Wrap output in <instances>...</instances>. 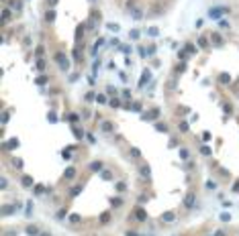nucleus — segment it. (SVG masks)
Segmentation results:
<instances>
[{
  "instance_id": "obj_1",
  "label": "nucleus",
  "mask_w": 239,
  "mask_h": 236,
  "mask_svg": "<svg viewBox=\"0 0 239 236\" xmlns=\"http://www.w3.org/2000/svg\"><path fill=\"white\" fill-rule=\"evenodd\" d=\"M229 12L227 6H215V8H209V19H215V20H221L223 14Z\"/></svg>"
},
{
  "instance_id": "obj_2",
  "label": "nucleus",
  "mask_w": 239,
  "mask_h": 236,
  "mask_svg": "<svg viewBox=\"0 0 239 236\" xmlns=\"http://www.w3.org/2000/svg\"><path fill=\"white\" fill-rule=\"evenodd\" d=\"M131 216H133V220H137V222H145V220H147V212H145L141 206H137Z\"/></svg>"
},
{
  "instance_id": "obj_3",
  "label": "nucleus",
  "mask_w": 239,
  "mask_h": 236,
  "mask_svg": "<svg viewBox=\"0 0 239 236\" xmlns=\"http://www.w3.org/2000/svg\"><path fill=\"white\" fill-rule=\"evenodd\" d=\"M16 210H19V206H16V204H4V206H2V218L12 216Z\"/></svg>"
},
{
  "instance_id": "obj_4",
  "label": "nucleus",
  "mask_w": 239,
  "mask_h": 236,
  "mask_svg": "<svg viewBox=\"0 0 239 236\" xmlns=\"http://www.w3.org/2000/svg\"><path fill=\"white\" fill-rule=\"evenodd\" d=\"M55 61H57V65H59L63 71H68V69H70V61H68V57H66L63 53H57V55H55Z\"/></svg>"
},
{
  "instance_id": "obj_5",
  "label": "nucleus",
  "mask_w": 239,
  "mask_h": 236,
  "mask_svg": "<svg viewBox=\"0 0 239 236\" xmlns=\"http://www.w3.org/2000/svg\"><path fill=\"white\" fill-rule=\"evenodd\" d=\"M184 208H186V210L196 208V196H194V193H186V197H184Z\"/></svg>"
},
{
  "instance_id": "obj_6",
  "label": "nucleus",
  "mask_w": 239,
  "mask_h": 236,
  "mask_svg": "<svg viewBox=\"0 0 239 236\" xmlns=\"http://www.w3.org/2000/svg\"><path fill=\"white\" fill-rule=\"evenodd\" d=\"M139 177H141V179H145V181H149V179H151V169H149V165H141V167H139Z\"/></svg>"
},
{
  "instance_id": "obj_7",
  "label": "nucleus",
  "mask_w": 239,
  "mask_h": 236,
  "mask_svg": "<svg viewBox=\"0 0 239 236\" xmlns=\"http://www.w3.org/2000/svg\"><path fill=\"white\" fill-rule=\"evenodd\" d=\"M162 222H166V224H172L174 222V220H176V212H172V210H168V212H164V214H162Z\"/></svg>"
},
{
  "instance_id": "obj_8",
  "label": "nucleus",
  "mask_w": 239,
  "mask_h": 236,
  "mask_svg": "<svg viewBox=\"0 0 239 236\" xmlns=\"http://www.w3.org/2000/svg\"><path fill=\"white\" fill-rule=\"evenodd\" d=\"M25 232H27V236H39V234H41V230H39L37 224H27Z\"/></svg>"
},
{
  "instance_id": "obj_9",
  "label": "nucleus",
  "mask_w": 239,
  "mask_h": 236,
  "mask_svg": "<svg viewBox=\"0 0 239 236\" xmlns=\"http://www.w3.org/2000/svg\"><path fill=\"white\" fill-rule=\"evenodd\" d=\"M88 169L92 171V173H100V171L104 169V163H102V161H92V163L88 165Z\"/></svg>"
},
{
  "instance_id": "obj_10",
  "label": "nucleus",
  "mask_w": 239,
  "mask_h": 236,
  "mask_svg": "<svg viewBox=\"0 0 239 236\" xmlns=\"http://www.w3.org/2000/svg\"><path fill=\"white\" fill-rule=\"evenodd\" d=\"M76 173H78V169L76 167H68L66 171H63V179H66V181H72V179L76 177Z\"/></svg>"
},
{
  "instance_id": "obj_11",
  "label": "nucleus",
  "mask_w": 239,
  "mask_h": 236,
  "mask_svg": "<svg viewBox=\"0 0 239 236\" xmlns=\"http://www.w3.org/2000/svg\"><path fill=\"white\" fill-rule=\"evenodd\" d=\"M21 185H23V187H33V185H35V179H33V177H31V175H23V179H21Z\"/></svg>"
},
{
  "instance_id": "obj_12",
  "label": "nucleus",
  "mask_w": 239,
  "mask_h": 236,
  "mask_svg": "<svg viewBox=\"0 0 239 236\" xmlns=\"http://www.w3.org/2000/svg\"><path fill=\"white\" fill-rule=\"evenodd\" d=\"M149 80H151V71H149V69H145L143 75L139 77V88H143V86H145V84H147Z\"/></svg>"
},
{
  "instance_id": "obj_13",
  "label": "nucleus",
  "mask_w": 239,
  "mask_h": 236,
  "mask_svg": "<svg viewBox=\"0 0 239 236\" xmlns=\"http://www.w3.org/2000/svg\"><path fill=\"white\" fill-rule=\"evenodd\" d=\"M157 114H159V110L153 108L151 112H147V114H141V120H153V118H157Z\"/></svg>"
},
{
  "instance_id": "obj_14",
  "label": "nucleus",
  "mask_w": 239,
  "mask_h": 236,
  "mask_svg": "<svg viewBox=\"0 0 239 236\" xmlns=\"http://www.w3.org/2000/svg\"><path fill=\"white\" fill-rule=\"evenodd\" d=\"M217 187H219V185H217L215 179H206V181H205V189H206V191H217Z\"/></svg>"
},
{
  "instance_id": "obj_15",
  "label": "nucleus",
  "mask_w": 239,
  "mask_h": 236,
  "mask_svg": "<svg viewBox=\"0 0 239 236\" xmlns=\"http://www.w3.org/2000/svg\"><path fill=\"white\" fill-rule=\"evenodd\" d=\"M123 206V197L121 196H112L110 197V208H121Z\"/></svg>"
},
{
  "instance_id": "obj_16",
  "label": "nucleus",
  "mask_w": 239,
  "mask_h": 236,
  "mask_svg": "<svg viewBox=\"0 0 239 236\" xmlns=\"http://www.w3.org/2000/svg\"><path fill=\"white\" fill-rule=\"evenodd\" d=\"M112 171H109V169H102V171H100V179H102V181H112Z\"/></svg>"
},
{
  "instance_id": "obj_17",
  "label": "nucleus",
  "mask_w": 239,
  "mask_h": 236,
  "mask_svg": "<svg viewBox=\"0 0 239 236\" xmlns=\"http://www.w3.org/2000/svg\"><path fill=\"white\" fill-rule=\"evenodd\" d=\"M82 189H84V185H80V183H78V185H74V187L70 189V197L80 196V193H82Z\"/></svg>"
},
{
  "instance_id": "obj_18",
  "label": "nucleus",
  "mask_w": 239,
  "mask_h": 236,
  "mask_svg": "<svg viewBox=\"0 0 239 236\" xmlns=\"http://www.w3.org/2000/svg\"><path fill=\"white\" fill-rule=\"evenodd\" d=\"M211 39H212V45H215V47H223V39H221V35L219 33H212Z\"/></svg>"
},
{
  "instance_id": "obj_19",
  "label": "nucleus",
  "mask_w": 239,
  "mask_h": 236,
  "mask_svg": "<svg viewBox=\"0 0 239 236\" xmlns=\"http://www.w3.org/2000/svg\"><path fill=\"white\" fill-rule=\"evenodd\" d=\"M19 147V139H10V141L4 145V151H12V149Z\"/></svg>"
},
{
  "instance_id": "obj_20",
  "label": "nucleus",
  "mask_w": 239,
  "mask_h": 236,
  "mask_svg": "<svg viewBox=\"0 0 239 236\" xmlns=\"http://www.w3.org/2000/svg\"><path fill=\"white\" fill-rule=\"evenodd\" d=\"M33 193H35V196H43V193H45V185L35 183V185H33Z\"/></svg>"
},
{
  "instance_id": "obj_21",
  "label": "nucleus",
  "mask_w": 239,
  "mask_h": 236,
  "mask_svg": "<svg viewBox=\"0 0 239 236\" xmlns=\"http://www.w3.org/2000/svg\"><path fill=\"white\" fill-rule=\"evenodd\" d=\"M115 189H116V193H123V191H127V183H125V181H116L115 183Z\"/></svg>"
},
{
  "instance_id": "obj_22",
  "label": "nucleus",
  "mask_w": 239,
  "mask_h": 236,
  "mask_svg": "<svg viewBox=\"0 0 239 236\" xmlns=\"http://www.w3.org/2000/svg\"><path fill=\"white\" fill-rule=\"evenodd\" d=\"M66 216H68V210L62 208V210H57V214H55V220H59V222H62V220H66Z\"/></svg>"
},
{
  "instance_id": "obj_23",
  "label": "nucleus",
  "mask_w": 239,
  "mask_h": 236,
  "mask_svg": "<svg viewBox=\"0 0 239 236\" xmlns=\"http://www.w3.org/2000/svg\"><path fill=\"white\" fill-rule=\"evenodd\" d=\"M219 220H221V222H231L233 216L229 214V212H221V214H219Z\"/></svg>"
},
{
  "instance_id": "obj_24",
  "label": "nucleus",
  "mask_w": 239,
  "mask_h": 236,
  "mask_svg": "<svg viewBox=\"0 0 239 236\" xmlns=\"http://www.w3.org/2000/svg\"><path fill=\"white\" fill-rule=\"evenodd\" d=\"M127 8H129V10H131V14H133V19H137V20L141 19V10H139V8L131 6V4H129V6H127Z\"/></svg>"
},
{
  "instance_id": "obj_25",
  "label": "nucleus",
  "mask_w": 239,
  "mask_h": 236,
  "mask_svg": "<svg viewBox=\"0 0 239 236\" xmlns=\"http://www.w3.org/2000/svg\"><path fill=\"white\" fill-rule=\"evenodd\" d=\"M178 155H180L182 161H188V159H190V151H188V149H180V153H178Z\"/></svg>"
},
{
  "instance_id": "obj_26",
  "label": "nucleus",
  "mask_w": 239,
  "mask_h": 236,
  "mask_svg": "<svg viewBox=\"0 0 239 236\" xmlns=\"http://www.w3.org/2000/svg\"><path fill=\"white\" fill-rule=\"evenodd\" d=\"M110 212H102V214H100V224H109L110 222Z\"/></svg>"
},
{
  "instance_id": "obj_27",
  "label": "nucleus",
  "mask_w": 239,
  "mask_h": 236,
  "mask_svg": "<svg viewBox=\"0 0 239 236\" xmlns=\"http://www.w3.org/2000/svg\"><path fill=\"white\" fill-rule=\"evenodd\" d=\"M200 155L211 157V155H212V149H211V147H206V145H202V147H200Z\"/></svg>"
},
{
  "instance_id": "obj_28",
  "label": "nucleus",
  "mask_w": 239,
  "mask_h": 236,
  "mask_svg": "<svg viewBox=\"0 0 239 236\" xmlns=\"http://www.w3.org/2000/svg\"><path fill=\"white\" fill-rule=\"evenodd\" d=\"M219 81H221V84H229V81H231V75L229 74H221L219 75Z\"/></svg>"
},
{
  "instance_id": "obj_29",
  "label": "nucleus",
  "mask_w": 239,
  "mask_h": 236,
  "mask_svg": "<svg viewBox=\"0 0 239 236\" xmlns=\"http://www.w3.org/2000/svg\"><path fill=\"white\" fill-rule=\"evenodd\" d=\"M68 220H70L72 224H78L80 220H82V218H80V214H76V212H74V214H70V218H68Z\"/></svg>"
},
{
  "instance_id": "obj_30",
  "label": "nucleus",
  "mask_w": 239,
  "mask_h": 236,
  "mask_svg": "<svg viewBox=\"0 0 239 236\" xmlns=\"http://www.w3.org/2000/svg\"><path fill=\"white\" fill-rule=\"evenodd\" d=\"M35 84H37V86H45V84H47V75H39V77L35 80Z\"/></svg>"
},
{
  "instance_id": "obj_31",
  "label": "nucleus",
  "mask_w": 239,
  "mask_h": 236,
  "mask_svg": "<svg viewBox=\"0 0 239 236\" xmlns=\"http://www.w3.org/2000/svg\"><path fill=\"white\" fill-rule=\"evenodd\" d=\"M74 136L78 139V141H82V139H84V130H82V128H74Z\"/></svg>"
},
{
  "instance_id": "obj_32",
  "label": "nucleus",
  "mask_w": 239,
  "mask_h": 236,
  "mask_svg": "<svg viewBox=\"0 0 239 236\" xmlns=\"http://www.w3.org/2000/svg\"><path fill=\"white\" fill-rule=\"evenodd\" d=\"M155 130H159V132H168V126H166L164 122H157V124H155Z\"/></svg>"
},
{
  "instance_id": "obj_33",
  "label": "nucleus",
  "mask_w": 239,
  "mask_h": 236,
  "mask_svg": "<svg viewBox=\"0 0 239 236\" xmlns=\"http://www.w3.org/2000/svg\"><path fill=\"white\" fill-rule=\"evenodd\" d=\"M62 157L66 159V161H70V159H72V147H70V149H66V151L62 153Z\"/></svg>"
},
{
  "instance_id": "obj_34",
  "label": "nucleus",
  "mask_w": 239,
  "mask_h": 236,
  "mask_svg": "<svg viewBox=\"0 0 239 236\" xmlns=\"http://www.w3.org/2000/svg\"><path fill=\"white\" fill-rule=\"evenodd\" d=\"M198 45H200L202 49L209 47V41H206V37H200V39H198Z\"/></svg>"
},
{
  "instance_id": "obj_35",
  "label": "nucleus",
  "mask_w": 239,
  "mask_h": 236,
  "mask_svg": "<svg viewBox=\"0 0 239 236\" xmlns=\"http://www.w3.org/2000/svg\"><path fill=\"white\" fill-rule=\"evenodd\" d=\"M68 120H70V122H72V124H76V122L80 120V116H78V114H74V112H72V114H70V116H68Z\"/></svg>"
},
{
  "instance_id": "obj_36",
  "label": "nucleus",
  "mask_w": 239,
  "mask_h": 236,
  "mask_svg": "<svg viewBox=\"0 0 239 236\" xmlns=\"http://www.w3.org/2000/svg\"><path fill=\"white\" fill-rule=\"evenodd\" d=\"M45 19H47V22H53V20H55V12H53V10H49V12L45 14Z\"/></svg>"
},
{
  "instance_id": "obj_37",
  "label": "nucleus",
  "mask_w": 239,
  "mask_h": 236,
  "mask_svg": "<svg viewBox=\"0 0 239 236\" xmlns=\"http://www.w3.org/2000/svg\"><path fill=\"white\" fill-rule=\"evenodd\" d=\"M186 53H196V47H194V45H192V43H188V45H186Z\"/></svg>"
},
{
  "instance_id": "obj_38",
  "label": "nucleus",
  "mask_w": 239,
  "mask_h": 236,
  "mask_svg": "<svg viewBox=\"0 0 239 236\" xmlns=\"http://www.w3.org/2000/svg\"><path fill=\"white\" fill-rule=\"evenodd\" d=\"M223 110H225L227 114H231V112H233V108H231V104H229V102H223Z\"/></svg>"
},
{
  "instance_id": "obj_39",
  "label": "nucleus",
  "mask_w": 239,
  "mask_h": 236,
  "mask_svg": "<svg viewBox=\"0 0 239 236\" xmlns=\"http://www.w3.org/2000/svg\"><path fill=\"white\" fill-rule=\"evenodd\" d=\"M131 157H135V159H137V157H141V151H139L137 147H133V149H131Z\"/></svg>"
},
{
  "instance_id": "obj_40",
  "label": "nucleus",
  "mask_w": 239,
  "mask_h": 236,
  "mask_svg": "<svg viewBox=\"0 0 239 236\" xmlns=\"http://www.w3.org/2000/svg\"><path fill=\"white\" fill-rule=\"evenodd\" d=\"M102 130L104 132H110V130H112V124H110V122H102Z\"/></svg>"
},
{
  "instance_id": "obj_41",
  "label": "nucleus",
  "mask_w": 239,
  "mask_h": 236,
  "mask_svg": "<svg viewBox=\"0 0 239 236\" xmlns=\"http://www.w3.org/2000/svg\"><path fill=\"white\" fill-rule=\"evenodd\" d=\"M188 128H190L188 122H180V130H182V132H188Z\"/></svg>"
},
{
  "instance_id": "obj_42",
  "label": "nucleus",
  "mask_w": 239,
  "mask_h": 236,
  "mask_svg": "<svg viewBox=\"0 0 239 236\" xmlns=\"http://www.w3.org/2000/svg\"><path fill=\"white\" fill-rule=\"evenodd\" d=\"M96 102H98V104H106V96L98 94V96H96Z\"/></svg>"
},
{
  "instance_id": "obj_43",
  "label": "nucleus",
  "mask_w": 239,
  "mask_h": 236,
  "mask_svg": "<svg viewBox=\"0 0 239 236\" xmlns=\"http://www.w3.org/2000/svg\"><path fill=\"white\" fill-rule=\"evenodd\" d=\"M49 122H51V124H55V122H57V116H55V112H49Z\"/></svg>"
},
{
  "instance_id": "obj_44",
  "label": "nucleus",
  "mask_w": 239,
  "mask_h": 236,
  "mask_svg": "<svg viewBox=\"0 0 239 236\" xmlns=\"http://www.w3.org/2000/svg\"><path fill=\"white\" fill-rule=\"evenodd\" d=\"M12 165L16 169H23V161H21V159H12Z\"/></svg>"
},
{
  "instance_id": "obj_45",
  "label": "nucleus",
  "mask_w": 239,
  "mask_h": 236,
  "mask_svg": "<svg viewBox=\"0 0 239 236\" xmlns=\"http://www.w3.org/2000/svg\"><path fill=\"white\" fill-rule=\"evenodd\" d=\"M231 191H233V193H239V179H235V183H233Z\"/></svg>"
},
{
  "instance_id": "obj_46",
  "label": "nucleus",
  "mask_w": 239,
  "mask_h": 236,
  "mask_svg": "<svg viewBox=\"0 0 239 236\" xmlns=\"http://www.w3.org/2000/svg\"><path fill=\"white\" fill-rule=\"evenodd\" d=\"M92 100H96V94L94 92H88V94H86V102H92Z\"/></svg>"
},
{
  "instance_id": "obj_47",
  "label": "nucleus",
  "mask_w": 239,
  "mask_h": 236,
  "mask_svg": "<svg viewBox=\"0 0 239 236\" xmlns=\"http://www.w3.org/2000/svg\"><path fill=\"white\" fill-rule=\"evenodd\" d=\"M0 187H2V189L8 187V179H6V177H2V179H0Z\"/></svg>"
},
{
  "instance_id": "obj_48",
  "label": "nucleus",
  "mask_w": 239,
  "mask_h": 236,
  "mask_svg": "<svg viewBox=\"0 0 239 236\" xmlns=\"http://www.w3.org/2000/svg\"><path fill=\"white\" fill-rule=\"evenodd\" d=\"M37 69H39V71H43V69H45V61H43V59L37 61Z\"/></svg>"
},
{
  "instance_id": "obj_49",
  "label": "nucleus",
  "mask_w": 239,
  "mask_h": 236,
  "mask_svg": "<svg viewBox=\"0 0 239 236\" xmlns=\"http://www.w3.org/2000/svg\"><path fill=\"white\" fill-rule=\"evenodd\" d=\"M211 139H212V135H211V132H202V141H205V142H209Z\"/></svg>"
},
{
  "instance_id": "obj_50",
  "label": "nucleus",
  "mask_w": 239,
  "mask_h": 236,
  "mask_svg": "<svg viewBox=\"0 0 239 236\" xmlns=\"http://www.w3.org/2000/svg\"><path fill=\"white\" fill-rule=\"evenodd\" d=\"M86 139H88V142H92V145L96 142V139H94V135H92V132H86Z\"/></svg>"
},
{
  "instance_id": "obj_51",
  "label": "nucleus",
  "mask_w": 239,
  "mask_h": 236,
  "mask_svg": "<svg viewBox=\"0 0 239 236\" xmlns=\"http://www.w3.org/2000/svg\"><path fill=\"white\" fill-rule=\"evenodd\" d=\"M219 27H223V29H229V22H227L225 19H221V20H219Z\"/></svg>"
},
{
  "instance_id": "obj_52",
  "label": "nucleus",
  "mask_w": 239,
  "mask_h": 236,
  "mask_svg": "<svg viewBox=\"0 0 239 236\" xmlns=\"http://www.w3.org/2000/svg\"><path fill=\"white\" fill-rule=\"evenodd\" d=\"M125 236H141V234H139V232H135V230H127V232H125Z\"/></svg>"
},
{
  "instance_id": "obj_53",
  "label": "nucleus",
  "mask_w": 239,
  "mask_h": 236,
  "mask_svg": "<svg viewBox=\"0 0 239 236\" xmlns=\"http://www.w3.org/2000/svg\"><path fill=\"white\" fill-rule=\"evenodd\" d=\"M149 35H151V37H157V35H159V31H157L155 27H151V29H149Z\"/></svg>"
},
{
  "instance_id": "obj_54",
  "label": "nucleus",
  "mask_w": 239,
  "mask_h": 236,
  "mask_svg": "<svg viewBox=\"0 0 239 236\" xmlns=\"http://www.w3.org/2000/svg\"><path fill=\"white\" fill-rule=\"evenodd\" d=\"M109 104H110V106H112V108H119V106H121V102H119V100H110Z\"/></svg>"
},
{
  "instance_id": "obj_55",
  "label": "nucleus",
  "mask_w": 239,
  "mask_h": 236,
  "mask_svg": "<svg viewBox=\"0 0 239 236\" xmlns=\"http://www.w3.org/2000/svg\"><path fill=\"white\" fill-rule=\"evenodd\" d=\"M109 31H115V33H116V31H119V25H115V22L110 25V22H109Z\"/></svg>"
},
{
  "instance_id": "obj_56",
  "label": "nucleus",
  "mask_w": 239,
  "mask_h": 236,
  "mask_svg": "<svg viewBox=\"0 0 239 236\" xmlns=\"http://www.w3.org/2000/svg\"><path fill=\"white\" fill-rule=\"evenodd\" d=\"M31 212H33V204L29 202V204H27V216H31Z\"/></svg>"
},
{
  "instance_id": "obj_57",
  "label": "nucleus",
  "mask_w": 239,
  "mask_h": 236,
  "mask_svg": "<svg viewBox=\"0 0 239 236\" xmlns=\"http://www.w3.org/2000/svg\"><path fill=\"white\" fill-rule=\"evenodd\" d=\"M137 202H139V204H145V202H147V196H139V197H137Z\"/></svg>"
},
{
  "instance_id": "obj_58",
  "label": "nucleus",
  "mask_w": 239,
  "mask_h": 236,
  "mask_svg": "<svg viewBox=\"0 0 239 236\" xmlns=\"http://www.w3.org/2000/svg\"><path fill=\"white\" fill-rule=\"evenodd\" d=\"M131 39H139V31H131Z\"/></svg>"
},
{
  "instance_id": "obj_59",
  "label": "nucleus",
  "mask_w": 239,
  "mask_h": 236,
  "mask_svg": "<svg viewBox=\"0 0 239 236\" xmlns=\"http://www.w3.org/2000/svg\"><path fill=\"white\" fill-rule=\"evenodd\" d=\"M221 204H223V208H231V204H233V202H227V200H223Z\"/></svg>"
},
{
  "instance_id": "obj_60",
  "label": "nucleus",
  "mask_w": 239,
  "mask_h": 236,
  "mask_svg": "<svg viewBox=\"0 0 239 236\" xmlns=\"http://www.w3.org/2000/svg\"><path fill=\"white\" fill-rule=\"evenodd\" d=\"M215 236H227V232H225V230H217V232H215Z\"/></svg>"
},
{
  "instance_id": "obj_61",
  "label": "nucleus",
  "mask_w": 239,
  "mask_h": 236,
  "mask_svg": "<svg viewBox=\"0 0 239 236\" xmlns=\"http://www.w3.org/2000/svg\"><path fill=\"white\" fill-rule=\"evenodd\" d=\"M121 51H123V53H127V55H129V53H131V47H129V45H127V47H121Z\"/></svg>"
},
{
  "instance_id": "obj_62",
  "label": "nucleus",
  "mask_w": 239,
  "mask_h": 236,
  "mask_svg": "<svg viewBox=\"0 0 239 236\" xmlns=\"http://www.w3.org/2000/svg\"><path fill=\"white\" fill-rule=\"evenodd\" d=\"M8 116H10V114H8V112H4V114H2V122H4V124H6V122H8Z\"/></svg>"
},
{
  "instance_id": "obj_63",
  "label": "nucleus",
  "mask_w": 239,
  "mask_h": 236,
  "mask_svg": "<svg viewBox=\"0 0 239 236\" xmlns=\"http://www.w3.org/2000/svg\"><path fill=\"white\" fill-rule=\"evenodd\" d=\"M39 236H51V232H41Z\"/></svg>"
}]
</instances>
